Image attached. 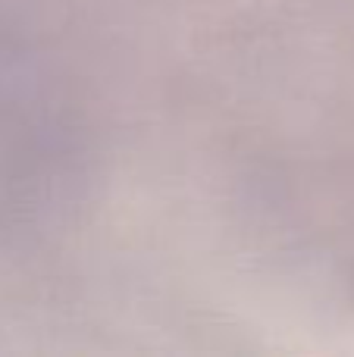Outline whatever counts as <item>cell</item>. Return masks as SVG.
<instances>
[]
</instances>
